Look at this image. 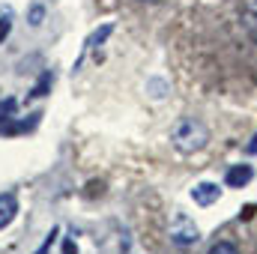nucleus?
Listing matches in <instances>:
<instances>
[{
  "instance_id": "f257e3e1",
  "label": "nucleus",
  "mask_w": 257,
  "mask_h": 254,
  "mask_svg": "<svg viewBox=\"0 0 257 254\" xmlns=\"http://www.w3.org/2000/svg\"><path fill=\"white\" fill-rule=\"evenodd\" d=\"M174 144H177V150H183V153H194V150H200L206 141H209V132L206 126L200 123V120H194V117H186L180 126L174 129Z\"/></svg>"
},
{
  "instance_id": "f03ea898",
  "label": "nucleus",
  "mask_w": 257,
  "mask_h": 254,
  "mask_svg": "<svg viewBox=\"0 0 257 254\" xmlns=\"http://www.w3.org/2000/svg\"><path fill=\"white\" fill-rule=\"evenodd\" d=\"M251 177H254L251 165H233V168L227 171V177H224V186H227V189H245V186L251 183Z\"/></svg>"
},
{
  "instance_id": "7ed1b4c3",
  "label": "nucleus",
  "mask_w": 257,
  "mask_h": 254,
  "mask_svg": "<svg viewBox=\"0 0 257 254\" xmlns=\"http://www.w3.org/2000/svg\"><path fill=\"white\" fill-rule=\"evenodd\" d=\"M218 197H221V189H218L215 183H197L192 189V200L197 206H212Z\"/></svg>"
},
{
  "instance_id": "20e7f679",
  "label": "nucleus",
  "mask_w": 257,
  "mask_h": 254,
  "mask_svg": "<svg viewBox=\"0 0 257 254\" xmlns=\"http://www.w3.org/2000/svg\"><path fill=\"white\" fill-rule=\"evenodd\" d=\"M15 212H18V200H15V194H12V191L0 194V230H3L6 224H12Z\"/></svg>"
},
{
  "instance_id": "39448f33",
  "label": "nucleus",
  "mask_w": 257,
  "mask_h": 254,
  "mask_svg": "<svg viewBox=\"0 0 257 254\" xmlns=\"http://www.w3.org/2000/svg\"><path fill=\"white\" fill-rule=\"evenodd\" d=\"M39 117H42V114H30V120H21V123H12V120H9V123H0V132H3V135H18V132H27V129H33L36 123H39Z\"/></svg>"
},
{
  "instance_id": "423d86ee",
  "label": "nucleus",
  "mask_w": 257,
  "mask_h": 254,
  "mask_svg": "<svg viewBox=\"0 0 257 254\" xmlns=\"http://www.w3.org/2000/svg\"><path fill=\"white\" fill-rule=\"evenodd\" d=\"M183 224H186V230H174V233H171L174 242H177V245H192V242H197V227L189 224L186 218H183Z\"/></svg>"
},
{
  "instance_id": "0eeeda50",
  "label": "nucleus",
  "mask_w": 257,
  "mask_h": 254,
  "mask_svg": "<svg viewBox=\"0 0 257 254\" xmlns=\"http://www.w3.org/2000/svg\"><path fill=\"white\" fill-rule=\"evenodd\" d=\"M51 84H54V75H51V72H42V78L36 81V87L30 90V96H33V99H39V96H45Z\"/></svg>"
},
{
  "instance_id": "6e6552de",
  "label": "nucleus",
  "mask_w": 257,
  "mask_h": 254,
  "mask_svg": "<svg viewBox=\"0 0 257 254\" xmlns=\"http://www.w3.org/2000/svg\"><path fill=\"white\" fill-rule=\"evenodd\" d=\"M15 111H18V102H15V99H3V102H0V123L15 120Z\"/></svg>"
},
{
  "instance_id": "1a4fd4ad",
  "label": "nucleus",
  "mask_w": 257,
  "mask_h": 254,
  "mask_svg": "<svg viewBox=\"0 0 257 254\" xmlns=\"http://www.w3.org/2000/svg\"><path fill=\"white\" fill-rule=\"evenodd\" d=\"M111 30H114V24H105L102 30H96V33H93V36L87 39V48H93V45H102V42H105V39L111 36Z\"/></svg>"
},
{
  "instance_id": "9d476101",
  "label": "nucleus",
  "mask_w": 257,
  "mask_h": 254,
  "mask_svg": "<svg viewBox=\"0 0 257 254\" xmlns=\"http://www.w3.org/2000/svg\"><path fill=\"white\" fill-rule=\"evenodd\" d=\"M245 27L251 30V36L257 39V0L248 6V12H245Z\"/></svg>"
},
{
  "instance_id": "9b49d317",
  "label": "nucleus",
  "mask_w": 257,
  "mask_h": 254,
  "mask_svg": "<svg viewBox=\"0 0 257 254\" xmlns=\"http://www.w3.org/2000/svg\"><path fill=\"white\" fill-rule=\"evenodd\" d=\"M209 254H239V248H236L233 242H227V239H221V242H215V245L209 248Z\"/></svg>"
},
{
  "instance_id": "f8f14e48",
  "label": "nucleus",
  "mask_w": 257,
  "mask_h": 254,
  "mask_svg": "<svg viewBox=\"0 0 257 254\" xmlns=\"http://www.w3.org/2000/svg\"><path fill=\"white\" fill-rule=\"evenodd\" d=\"M42 18H45V9H42V6H33V9H30V24H33V27H39V24H42Z\"/></svg>"
},
{
  "instance_id": "ddd939ff",
  "label": "nucleus",
  "mask_w": 257,
  "mask_h": 254,
  "mask_svg": "<svg viewBox=\"0 0 257 254\" xmlns=\"http://www.w3.org/2000/svg\"><path fill=\"white\" fill-rule=\"evenodd\" d=\"M9 30H12V21H9V18H0V42L9 36Z\"/></svg>"
},
{
  "instance_id": "4468645a",
  "label": "nucleus",
  "mask_w": 257,
  "mask_h": 254,
  "mask_svg": "<svg viewBox=\"0 0 257 254\" xmlns=\"http://www.w3.org/2000/svg\"><path fill=\"white\" fill-rule=\"evenodd\" d=\"M54 236H57V227H54V230L48 233V239L42 242V248H39V251H36V254H48V248H51V242H54Z\"/></svg>"
},
{
  "instance_id": "2eb2a0df",
  "label": "nucleus",
  "mask_w": 257,
  "mask_h": 254,
  "mask_svg": "<svg viewBox=\"0 0 257 254\" xmlns=\"http://www.w3.org/2000/svg\"><path fill=\"white\" fill-rule=\"evenodd\" d=\"M63 254H75V242H72V239H66L63 242Z\"/></svg>"
},
{
  "instance_id": "dca6fc26",
  "label": "nucleus",
  "mask_w": 257,
  "mask_h": 254,
  "mask_svg": "<svg viewBox=\"0 0 257 254\" xmlns=\"http://www.w3.org/2000/svg\"><path fill=\"white\" fill-rule=\"evenodd\" d=\"M248 153H257V135H254V141L248 144Z\"/></svg>"
}]
</instances>
